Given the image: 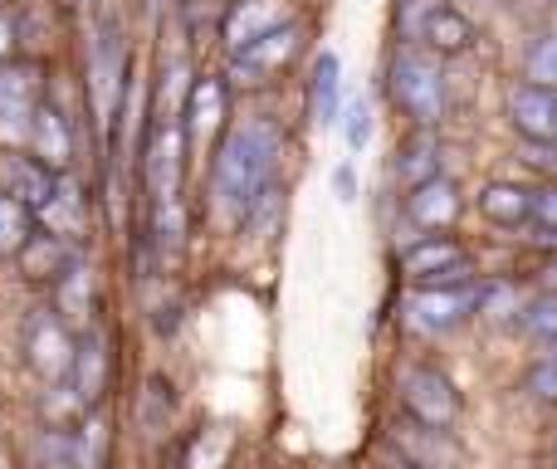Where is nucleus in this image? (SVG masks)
I'll list each match as a JSON object with an SVG mask.
<instances>
[{"label": "nucleus", "instance_id": "1", "mask_svg": "<svg viewBox=\"0 0 557 469\" xmlns=\"http://www.w3.org/2000/svg\"><path fill=\"white\" fill-rule=\"evenodd\" d=\"M278 166V127L270 118L231 127L211 157V201L225 221H250L255 206L270 196Z\"/></svg>", "mask_w": 557, "mask_h": 469}, {"label": "nucleus", "instance_id": "2", "mask_svg": "<svg viewBox=\"0 0 557 469\" xmlns=\"http://www.w3.org/2000/svg\"><path fill=\"white\" fill-rule=\"evenodd\" d=\"M392 98L406 108L416 127H435L445 113V74L441 59L425 49H401L392 59Z\"/></svg>", "mask_w": 557, "mask_h": 469}, {"label": "nucleus", "instance_id": "3", "mask_svg": "<svg viewBox=\"0 0 557 469\" xmlns=\"http://www.w3.org/2000/svg\"><path fill=\"white\" fill-rule=\"evenodd\" d=\"M396 386H401L406 421L425 425V431H445V435L455 431V421H460L465 402H460L455 382L441 372V367H401Z\"/></svg>", "mask_w": 557, "mask_h": 469}, {"label": "nucleus", "instance_id": "4", "mask_svg": "<svg viewBox=\"0 0 557 469\" xmlns=\"http://www.w3.org/2000/svg\"><path fill=\"white\" fill-rule=\"evenodd\" d=\"M20 353H25L29 372L45 377V382H64L69 362H74V337H69L64 318L54 308H35L20 328Z\"/></svg>", "mask_w": 557, "mask_h": 469}, {"label": "nucleus", "instance_id": "5", "mask_svg": "<svg viewBox=\"0 0 557 469\" xmlns=\"http://www.w3.org/2000/svg\"><path fill=\"white\" fill-rule=\"evenodd\" d=\"M401 274L416 288H445V284H470V255L455 235H421L401 255Z\"/></svg>", "mask_w": 557, "mask_h": 469}, {"label": "nucleus", "instance_id": "6", "mask_svg": "<svg viewBox=\"0 0 557 469\" xmlns=\"http://www.w3.org/2000/svg\"><path fill=\"white\" fill-rule=\"evenodd\" d=\"M35 108H39V64H29V59L0 64V143H25Z\"/></svg>", "mask_w": 557, "mask_h": 469}, {"label": "nucleus", "instance_id": "7", "mask_svg": "<svg viewBox=\"0 0 557 469\" xmlns=\"http://www.w3.org/2000/svg\"><path fill=\"white\" fill-rule=\"evenodd\" d=\"M411 323L421 333H450L474 313V284H445V288H416L411 294Z\"/></svg>", "mask_w": 557, "mask_h": 469}, {"label": "nucleus", "instance_id": "8", "mask_svg": "<svg viewBox=\"0 0 557 469\" xmlns=\"http://www.w3.org/2000/svg\"><path fill=\"white\" fill-rule=\"evenodd\" d=\"M298 54V25H278L270 29V35H260L255 45L235 49L231 59V78H240V84H264L270 74H278V69L288 64V59Z\"/></svg>", "mask_w": 557, "mask_h": 469}, {"label": "nucleus", "instance_id": "9", "mask_svg": "<svg viewBox=\"0 0 557 469\" xmlns=\"http://www.w3.org/2000/svg\"><path fill=\"white\" fill-rule=\"evenodd\" d=\"M455 215H460V192H455L450 176H431V182L411 186V196H406V221L425 235H445L455 225Z\"/></svg>", "mask_w": 557, "mask_h": 469}, {"label": "nucleus", "instance_id": "10", "mask_svg": "<svg viewBox=\"0 0 557 469\" xmlns=\"http://www.w3.org/2000/svg\"><path fill=\"white\" fill-rule=\"evenodd\" d=\"M69 382L64 392H74V411H88V406L103 396L108 386V337L98 333V328H88L84 343H74V362H69Z\"/></svg>", "mask_w": 557, "mask_h": 469}, {"label": "nucleus", "instance_id": "11", "mask_svg": "<svg viewBox=\"0 0 557 469\" xmlns=\"http://www.w3.org/2000/svg\"><path fill=\"white\" fill-rule=\"evenodd\" d=\"M509 123L519 127V143H553L557 137V98H553V88L513 84L509 88Z\"/></svg>", "mask_w": 557, "mask_h": 469}, {"label": "nucleus", "instance_id": "12", "mask_svg": "<svg viewBox=\"0 0 557 469\" xmlns=\"http://www.w3.org/2000/svg\"><path fill=\"white\" fill-rule=\"evenodd\" d=\"M25 143H35V162L45 166V172H54V176L74 162V133H69L64 113H59V108H49V103L35 108Z\"/></svg>", "mask_w": 557, "mask_h": 469}, {"label": "nucleus", "instance_id": "13", "mask_svg": "<svg viewBox=\"0 0 557 469\" xmlns=\"http://www.w3.org/2000/svg\"><path fill=\"white\" fill-rule=\"evenodd\" d=\"M533 206H539V186H523V182H490L480 192V215L504 225V231H529Z\"/></svg>", "mask_w": 557, "mask_h": 469}, {"label": "nucleus", "instance_id": "14", "mask_svg": "<svg viewBox=\"0 0 557 469\" xmlns=\"http://www.w3.org/2000/svg\"><path fill=\"white\" fill-rule=\"evenodd\" d=\"M278 25H284V0H235L221 20V35L231 49H245Z\"/></svg>", "mask_w": 557, "mask_h": 469}, {"label": "nucleus", "instance_id": "15", "mask_svg": "<svg viewBox=\"0 0 557 469\" xmlns=\"http://www.w3.org/2000/svg\"><path fill=\"white\" fill-rule=\"evenodd\" d=\"M337 113H343V64H337L333 49H323L313 59V74H308V118L327 127L337 123Z\"/></svg>", "mask_w": 557, "mask_h": 469}, {"label": "nucleus", "instance_id": "16", "mask_svg": "<svg viewBox=\"0 0 557 469\" xmlns=\"http://www.w3.org/2000/svg\"><path fill=\"white\" fill-rule=\"evenodd\" d=\"M396 445H401V460L416 469H450L455 465V445L445 431H425L416 421H396Z\"/></svg>", "mask_w": 557, "mask_h": 469}, {"label": "nucleus", "instance_id": "17", "mask_svg": "<svg viewBox=\"0 0 557 469\" xmlns=\"http://www.w3.org/2000/svg\"><path fill=\"white\" fill-rule=\"evenodd\" d=\"M0 172H5V182H10V192L5 196H15L20 206H45L49 196H54V182L59 176L54 172H45V166L35 162V157H25V152H10L5 162H0Z\"/></svg>", "mask_w": 557, "mask_h": 469}, {"label": "nucleus", "instance_id": "18", "mask_svg": "<svg viewBox=\"0 0 557 469\" xmlns=\"http://www.w3.org/2000/svg\"><path fill=\"white\" fill-rule=\"evenodd\" d=\"M421 39L435 49V54H465V49L474 45V25L455 5H441V0H435L431 15L421 20Z\"/></svg>", "mask_w": 557, "mask_h": 469}, {"label": "nucleus", "instance_id": "19", "mask_svg": "<svg viewBox=\"0 0 557 469\" xmlns=\"http://www.w3.org/2000/svg\"><path fill=\"white\" fill-rule=\"evenodd\" d=\"M15 259H20V269H25L29 284H54V279L74 264V255H69L64 239H59V235H39V231L25 239V249H20Z\"/></svg>", "mask_w": 557, "mask_h": 469}, {"label": "nucleus", "instance_id": "20", "mask_svg": "<svg viewBox=\"0 0 557 469\" xmlns=\"http://www.w3.org/2000/svg\"><path fill=\"white\" fill-rule=\"evenodd\" d=\"M396 176H401L406 186H421V182H431V176H441V143L431 137V127H421V133L396 152Z\"/></svg>", "mask_w": 557, "mask_h": 469}, {"label": "nucleus", "instance_id": "21", "mask_svg": "<svg viewBox=\"0 0 557 469\" xmlns=\"http://www.w3.org/2000/svg\"><path fill=\"white\" fill-rule=\"evenodd\" d=\"M39 211H45V221H49V235H59V239H74L84 231V196H78L74 182H54V196H49Z\"/></svg>", "mask_w": 557, "mask_h": 469}, {"label": "nucleus", "instance_id": "22", "mask_svg": "<svg viewBox=\"0 0 557 469\" xmlns=\"http://www.w3.org/2000/svg\"><path fill=\"white\" fill-rule=\"evenodd\" d=\"M225 113V84L221 78H201V84L191 88V103H186V133L201 137L206 127H215Z\"/></svg>", "mask_w": 557, "mask_h": 469}, {"label": "nucleus", "instance_id": "23", "mask_svg": "<svg viewBox=\"0 0 557 469\" xmlns=\"http://www.w3.org/2000/svg\"><path fill=\"white\" fill-rule=\"evenodd\" d=\"M29 235H35V211L0 192V259H15Z\"/></svg>", "mask_w": 557, "mask_h": 469}, {"label": "nucleus", "instance_id": "24", "mask_svg": "<svg viewBox=\"0 0 557 469\" xmlns=\"http://www.w3.org/2000/svg\"><path fill=\"white\" fill-rule=\"evenodd\" d=\"M54 313L88 318V274L78 264H69L64 274L54 279Z\"/></svg>", "mask_w": 557, "mask_h": 469}, {"label": "nucleus", "instance_id": "25", "mask_svg": "<svg viewBox=\"0 0 557 469\" xmlns=\"http://www.w3.org/2000/svg\"><path fill=\"white\" fill-rule=\"evenodd\" d=\"M523 84H539V88H553V78H557V59H553V39L548 35H539L533 39V49H529V59H523Z\"/></svg>", "mask_w": 557, "mask_h": 469}, {"label": "nucleus", "instance_id": "26", "mask_svg": "<svg viewBox=\"0 0 557 469\" xmlns=\"http://www.w3.org/2000/svg\"><path fill=\"white\" fill-rule=\"evenodd\" d=\"M343 137H347V147H352V152H362L367 143H372V108L367 103H352V108H343Z\"/></svg>", "mask_w": 557, "mask_h": 469}, {"label": "nucleus", "instance_id": "27", "mask_svg": "<svg viewBox=\"0 0 557 469\" xmlns=\"http://www.w3.org/2000/svg\"><path fill=\"white\" fill-rule=\"evenodd\" d=\"M523 328H529V333L539 337L543 347L553 343V298H548V294H543V298H533V304L523 308Z\"/></svg>", "mask_w": 557, "mask_h": 469}, {"label": "nucleus", "instance_id": "28", "mask_svg": "<svg viewBox=\"0 0 557 469\" xmlns=\"http://www.w3.org/2000/svg\"><path fill=\"white\" fill-rule=\"evenodd\" d=\"M533 392H539L543 402H548V396H553V362H548V357H543V362L533 367Z\"/></svg>", "mask_w": 557, "mask_h": 469}, {"label": "nucleus", "instance_id": "29", "mask_svg": "<svg viewBox=\"0 0 557 469\" xmlns=\"http://www.w3.org/2000/svg\"><path fill=\"white\" fill-rule=\"evenodd\" d=\"M337 196H343V201H352V172H347V166L337 172Z\"/></svg>", "mask_w": 557, "mask_h": 469}, {"label": "nucleus", "instance_id": "30", "mask_svg": "<svg viewBox=\"0 0 557 469\" xmlns=\"http://www.w3.org/2000/svg\"><path fill=\"white\" fill-rule=\"evenodd\" d=\"M5 39H10V29H5V20H0V54H5Z\"/></svg>", "mask_w": 557, "mask_h": 469}]
</instances>
